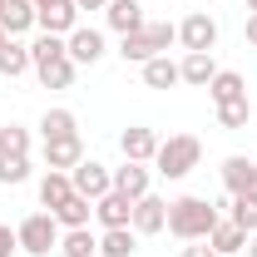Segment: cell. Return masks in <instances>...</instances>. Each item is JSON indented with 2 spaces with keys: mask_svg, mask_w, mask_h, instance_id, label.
<instances>
[{
  "mask_svg": "<svg viewBox=\"0 0 257 257\" xmlns=\"http://www.w3.org/2000/svg\"><path fill=\"white\" fill-rule=\"evenodd\" d=\"M218 218H223L218 203H208V198H198V193L168 203V232L183 237V242H208V232L218 227Z\"/></svg>",
  "mask_w": 257,
  "mask_h": 257,
  "instance_id": "1",
  "label": "cell"
},
{
  "mask_svg": "<svg viewBox=\"0 0 257 257\" xmlns=\"http://www.w3.org/2000/svg\"><path fill=\"white\" fill-rule=\"evenodd\" d=\"M173 40H178V25H168V20H149L144 30L119 35V55H124V64H149L154 55H168Z\"/></svg>",
  "mask_w": 257,
  "mask_h": 257,
  "instance_id": "2",
  "label": "cell"
},
{
  "mask_svg": "<svg viewBox=\"0 0 257 257\" xmlns=\"http://www.w3.org/2000/svg\"><path fill=\"white\" fill-rule=\"evenodd\" d=\"M203 159V144L193 139V134H168L159 144V154H154V168H159L163 178H188L193 168Z\"/></svg>",
  "mask_w": 257,
  "mask_h": 257,
  "instance_id": "3",
  "label": "cell"
},
{
  "mask_svg": "<svg viewBox=\"0 0 257 257\" xmlns=\"http://www.w3.org/2000/svg\"><path fill=\"white\" fill-rule=\"evenodd\" d=\"M60 232H64V227L55 223V213H30L25 223L15 227L20 252H30V257H50L55 247H60Z\"/></svg>",
  "mask_w": 257,
  "mask_h": 257,
  "instance_id": "4",
  "label": "cell"
},
{
  "mask_svg": "<svg viewBox=\"0 0 257 257\" xmlns=\"http://www.w3.org/2000/svg\"><path fill=\"white\" fill-rule=\"evenodd\" d=\"M69 183H74V193H79V198H89V203H99L104 193L114 188V168H104V163L84 159L79 168H69Z\"/></svg>",
  "mask_w": 257,
  "mask_h": 257,
  "instance_id": "5",
  "label": "cell"
},
{
  "mask_svg": "<svg viewBox=\"0 0 257 257\" xmlns=\"http://www.w3.org/2000/svg\"><path fill=\"white\" fill-rule=\"evenodd\" d=\"M178 40H183V55H188V50L213 55V45H218V20H213L208 10H193L188 20L178 25Z\"/></svg>",
  "mask_w": 257,
  "mask_h": 257,
  "instance_id": "6",
  "label": "cell"
},
{
  "mask_svg": "<svg viewBox=\"0 0 257 257\" xmlns=\"http://www.w3.org/2000/svg\"><path fill=\"white\" fill-rule=\"evenodd\" d=\"M134 232H139V237H154V232H163V227H168V203H163V198H154V193H144V198H139V203H134Z\"/></svg>",
  "mask_w": 257,
  "mask_h": 257,
  "instance_id": "7",
  "label": "cell"
},
{
  "mask_svg": "<svg viewBox=\"0 0 257 257\" xmlns=\"http://www.w3.org/2000/svg\"><path fill=\"white\" fill-rule=\"evenodd\" d=\"M159 144H163V139L154 134V128H144V124H128L124 134H119V149H124L128 163H154Z\"/></svg>",
  "mask_w": 257,
  "mask_h": 257,
  "instance_id": "8",
  "label": "cell"
},
{
  "mask_svg": "<svg viewBox=\"0 0 257 257\" xmlns=\"http://www.w3.org/2000/svg\"><path fill=\"white\" fill-rule=\"evenodd\" d=\"M64 50H69L74 64H99L104 60V35L89 30V25H74V30L64 35Z\"/></svg>",
  "mask_w": 257,
  "mask_h": 257,
  "instance_id": "9",
  "label": "cell"
},
{
  "mask_svg": "<svg viewBox=\"0 0 257 257\" xmlns=\"http://www.w3.org/2000/svg\"><path fill=\"white\" fill-rule=\"evenodd\" d=\"M79 163H84V139H79V134H69V139H45V168L69 173V168H79Z\"/></svg>",
  "mask_w": 257,
  "mask_h": 257,
  "instance_id": "10",
  "label": "cell"
},
{
  "mask_svg": "<svg viewBox=\"0 0 257 257\" xmlns=\"http://www.w3.org/2000/svg\"><path fill=\"white\" fill-rule=\"evenodd\" d=\"M94 218H99V227H128L134 223V198H124L119 188H109L94 203Z\"/></svg>",
  "mask_w": 257,
  "mask_h": 257,
  "instance_id": "11",
  "label": "cell"
},
{
  "mask_svg": "<svg viewBox=\"0 0 257 257\" xmlns=\"http://www.w3.org/2000/svg\"><path fill=\"white\" fill-rule=\"evenodd\" d=\"M104 20H109V30H119V35H134V30L149 25V15H144L139 0H109L104 5Z\"/></svg>",
  "mask_w": 257,
  "mask_h": 257,
  "instance_id": "12",
  "label": "cell"
},
{
  "mask_svg": "<svg viewBox=\"0 0 257 257\" xmlns=\"http://www.w3.org/2000/svg\"><path fill=\"white\" fill-rule=\"evenodd\" d=\"M35 25L45 35H69L79 25V5H74V0H60V5H50V10H35Z\"/></svg>",
  "mask_w": 257,
  "mask_h": 257,
  "instance_id": "13",
  "label": "cell"
},
{
  "mask_svg": "<svg viewBox=\"0 0 257 257\" xmlns=\"http://www.w3.org/2000/svg\"><path fill=\"white\" fill-rule=\"evenodd\" d=\"M0 30L10 35V40L30 35L35 30V0H5V10H0Z\"/></svg>",
  "mask_w": 257,
  "mask_h": 257,
  "instance_id": "14",
  "label": "cell"
},
{
  "mask_svg": "<svg viewBox=\"0 0 257 257\" xmlns=\"http://www.w3.org/2000/svg\"><path fill=\"white\" fill-rule=\"evenodd\" d=\"M178 74H183V84H193V89H208L213 74H218V64H213V55H203V50H188L178 60Z\"/></svg>",
  "mask_w": 257,
  "mask_h": 257,
  "instance_id": "15",
  "label": "cell"
},
{
  "mask_svg": "<svg viewBox=\"0 0 257 257\" xmlns=\"http://www.w3.org/2000/svg\"><path fill=\"white\" fill-rule=\"evenodd\" d=\"M69 198H74V183H69V173L50 168V173L40 178V208H45V213H55V208H64Z\"/></svg>",
  "mask_w": 257,
  "mask_h": 257,
  "instance_id": "16",
  "label": "cell"
},
{
  "mask_svg": "<svg viewBox=\"0 0 257 257\" xmlns=\"http://www.w3.org/2000/svg\"><path fill=\"white\" fill-rule=\"evenodd\" d=\"M149 183H154V178H149V163H128L124 159V168H114V188L124 193V198H134V203L149 193Z\"/></svg>",
  "mask_w": 257,
  "mask_h": 257,
  "instance_id": "17",
  "label": "cell"
},
{
  "mask_svg": "<svg viewBox=\"0 0 257 257\" xmlns=\"http://www.w3.org/2000/svg\"><path fill=\"white\" fill-rule=\"evenodd\" d=\"M208 247H213L218 257H232V252H242V247H247V232L232 223V218H218V227L208 232Z\"/></svg>",
  "mask_w": 257,
  "mask_h": 257,
  "instance_id": "18",
  "label": "cell"
},
{
  "mask_svg": "<svg viewBox=\"0 0 257 257\" xmlns=\"http://www.w3.org/2000/svg\"><path fill=\"white\" fill-rule=\"evenodd\" d=\"M74 69H79V64L69 60V55H55V60L35 64V74H40L45 89H69V84H74Z\"/></svg>",
  "mask_w": 257,
  "mask_h": 257,
  "instance_id": "19",
  "label": "cell"
},
{
  "mask_svg": "<svg viewBox=\"0 0 257 257\" xmlns=\"http://www.w3.org/2000/svg\"><path fill=\"white\" fill-rule=\"evenodd\" d=\"M139 69H144V84H149V89H173V84H183L178 60H168V55H154V60L139 64Z\"/></svg>",
  "mask_w": 257,
  "mask_h": 257,
  "instance_id": "20",
  "label": "cell"
},
{
  "mask_svg": "<svg viewBox=\"0 0 257 257\" xmlns=\"http://www.w3.org/2000/svg\"><path fill=\"white\" fill-rule=\"evenodd\" d=\"M139 252V232L134 227H104L99 232V257H134Z\"/></svg>",
  "mask_w": 257,
  "mask_h": 257,
  "instance_id": "21",
  "label": "cell"
},
{
  "mask_svg": "<svg viewBox=\"0 0 257 257\" xmlns=\"http://www.w3.org/2000/svg\"><path fill=\"white\" fill-rule=\"evenodd\" d=\"M60 252L64 257H99V237L89 227H64L60 232Z\"/></svg>",
  "mask_w": 257,
  "mask_h": 257,
  "instance_id": "22",
  "label": "cell"
},
{
  "mask_svg": "<svg viewBox=\"0 0 257 257\" xmlns=\"http://www.w3.org/2000/svg\"><path fill=\"white\" fill-rule=\"evenodd\" d=\"M252 159H242V154H232V159H223V188L227 198H237V193H247V178H252Z\"/></svg>",
  "mask_w": 257,
  "mask_h": 257,
  "instance_id": "23",
  "label": "cell"
},
{
  "mask_svg": "<svg viewBox=\"0 0 257 257\" xmlns=\"http://www.w3.org/2000/svg\"><path fill=\"white\" fill-rule=\"evenodd\" d=\"M25 69H35V64H30V45L5 40V45H0V74H5V79H20Z\"/></svg>",
  "mask_w": 257,
  "mask_h": 257,
  "instance_id": "24",
  "label": "cell"
},
{
  "mask_svg": "<svg viewBox=\"0 0 257 257\" xmlns=\"http://www.w3.org/2000/svg\"><path fill=\"white\" fill-rule=\"evenodd\" d=\"M242 94H247V84H242L237 69H218L213 84H208V99H213V104H227V99H242Z\"/></svg>",
  "mask_w": 257,
  "mask_h": 257,
  "instance_id": "25",
  "label": "cell"
},
{
  "mask_svg": "<svg viewBox=\"0 0 257 257\" xmlns=\"http://www.w3.org/2000/svg\"><path fill=\"white\" fill-rule=\"evenodd\" d=\"M218 208H227V218L242 227L247 237L257 232V198H247V193H237V198H227V203H218Z\"/></svg>",
  "mask_w": 257,
  "mask_h": 257,
  "instance_id": "26",
  "label": "cell"
},
{
  "mask_svg": "<svg viewBox=\"0 0 257 257\" xmlns=\"http://www.w3.org/2000/svg\"><path fill=\"white\" fill-rule=\"evenodd\" d=\"M40 134H45V139H69V134H79V119H74V109H45V119H40Z\"/></svg>",
  "mask_w": 257,
  "mask_h": 257,
  "instance_id": "27",
  "label": "cell"
},
{
  "mask_svg": "<svg viewBox=\"0 0 257 257\" xmlns=\"http://www.w3.org/2000/svg\"><path fill=\"white\" fill-rule=\"evenodd\" d=\"M89 218H94V203L79 198V193H74L64 208H55V223H60V227H89Z\"/></svg>",
  "mask_w": 257,
  "mask_h": 257,
  "instance_id": "28",
  "label": "cell"
},
{
  "mask_svg": "<svg viewBox=\"0 0 257 257\" xmlns=\"http://www.w3.org/2000/svg\"><path fill=\"white\" fill-rule=\"evenodd\" d=\"M218 124L223 128H247L252 124V99H227V104H218Z\"/></svg>",
  "mask_w": 257,
  "mask_h": 257,
  "instance_id": "29",
  "label": "cell"
},
{
  "mask_svg": "<svg viewBox=\"0 0 257 257\" xmlns=\"http://www.w3.org/2000/svg\"><path fill=\"white\" fill-rule=\"evenodd\" d=\"M25 154H30V128L5 124L0 128V159H25Z\"/></svg>",
  "mask_w": 257,
  "mask_h": 257,
  "instance_id": "30",
  "label": "cell"
},
{
  "mask_svg": "<svg viewBox=\"0 0 257 257\" xmlns=\"http://www.w3.org/2000/svg\"><path fill=\"white\" fill-rule=\"evenodd\" d=\"M55 55H69L64 50V35H40L30 45V64H45V60H55Z\"/></svg>",
  "mask_w": 257,
  "mask_h": 257,
  "instance_id": "31",
  "label": "cell"
},
{
  "mask_svg": "<svg viewBox=\"0 0 257 257\" xmlns=\"http://www.w3.org/2000/svg\"><path fill=\"white\" fill-rule=\"evenodd\" d=\"M30 178V154L25 159H0V183L5 188H15V183H25Z\"/></svg>",
  "mask_w": 257,
  "mask_h": 257,
  "instance_id": "32",
  "label": "cell"
},
{
  "mask_svg": "<svg viewBox=\"0 0 257 257\" xmlns=\"http://www.w3.org/2000/svg\"><path fill=\"white\" fill-rule=\"evenodd\" d=\"M10 252H20V237H15V227L0 223V257H10Z\"/></svg>",
  "mask_w": 257,
  "mask_h": 257,
  "instance_id": "33",
  "label": "cell"
},
{
  "mask_svg": "<svg viewBox=\"0 0 257 257\" xmlns=\"http://www.w3.org/2000/svg\"><path fill=\"white\" fill-rule=\"evenodd\" d=\"M183 257H218L213 247H203V242H193V247H183Z\"/></svg>",
  "mask_w": 257,
  "mask_h": 257,
  "instance_id": "34",
  "label": "cell"
},
{
  "mask_svg": "<svg viewBox=\"0 0 257 257\" xmlns=\"http://www.w3.org/2000/svg\"><path fill=\"white\" fill-rule=\"evenodd\" d=\"M247 45L257 50V15H247Z\"/></svg>",
  "mask_w": 257,
  "mask_h": 257,
  "instance_id": "35",
  "label": "cell"
},
{
  "mask_svg": "<svg viewBox=\"0 0 257 257\" xmlns=\"http://www.w3.org/2000/svg\"><path fill=\"white\" fill-rule=\"evenodd\" d=\"M74 5H79V10H104L109 0H74Z\"/></svg>",
  "mask_w": 257,
  "mask_h": 257,
  "instance_id": "36",
  "label": "cell"
},
{
  "mask_svg": "<svg viewBox=\"0 0 257 257\" xmlns=\"http://www.w3.org/2000/svg\"><path fill=\"white\" fill-rule=\"evenodd\" d=\"M242 252H247V257H257V232L247 237V247H242Z\"/></svg>",
  "mask_w": 257,
  "mask_h": 257,
  "instance_id": "37",
  "label": "cell"
},
{
  "mask_svg": "<svg viewBox=\"0 0 257 257\" xmlns=\"http://www.w3.org/2000/svg\"><path fill=\"white\" fill-rule=\"evenodd\" d=\"M247 198H257V168H252V178H247Z\"/></svg>",
  "mask_w": 257,
  "mask_h": 257,
  "instance_id": "38",
  "label": "cell"
},
{
  "mask_svg": "<svg viewBox=\"0 0 257 257\" xmlns=\"http://www.w3.org/2000/svg\"><path fill=\"white\" fill-rule=\"evenodd\" d=\"M50 5H60V0H35V10H50Z\"/></svg>",
  "mask_w": 257,
  "mask_h": 257,
  "instance_id": "39",
  "label": "cell"
},
{
  "mask_svg": "<svg viewBox=\"0 0 257 257\" xmlns=\"http://www.w3.org/2000/svg\"><path fill=\"white\" fill-rule=\"evenodd\" d=\"M247 10H252V15H257V0H247Z\"/></svg>",
  "mask_w": 257,
  "mask_h": 257,
  "instance_id": "40",
  "label": "cell"
},
{
  "mask_svg": "<svg viewBox=\"0 0 257 257\" xmlns=\"http://www.w3.org/2000/svg\"><path fill=\"white\" fill-rule=\"evenodd\" d=\"M5 40H10V35H5V30H0V45H5Z\"/></svg>",
  "mask_w": 257,
  "mask_h": 257,
  "instance_id": "41",
  "label": "cell"
},
{
  "mask_svg": "<svg viewBox=\"0 0 257 257\" xmlns=\"http://www.w3.org/2000/svg\"><path fill=\"white\" fill-rule=\"evenodd\" d=\"M0 10H5V0H0Z\"/></svg>",
  "mask_w": 257,
  "mask_h": 257,
  "instance_id": "42",
  "label": "cell"
}]
</instances>
